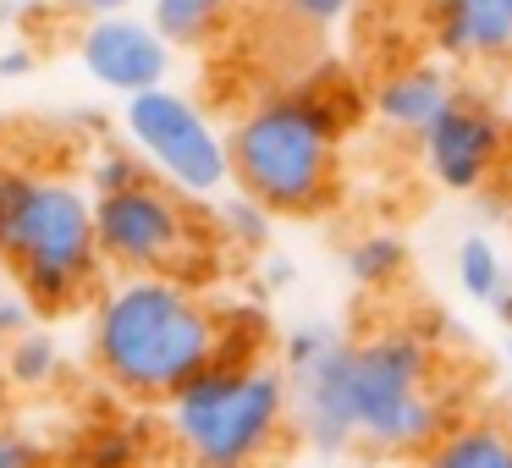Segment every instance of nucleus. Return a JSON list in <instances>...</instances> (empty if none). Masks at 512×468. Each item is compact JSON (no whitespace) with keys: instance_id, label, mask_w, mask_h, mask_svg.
<instances>
[{"instance_id":"f257e3e1","label":"nucleus","mask_w":512,"mask_h":468,"mask_svg":"<svg viewBox=\"0 0 512 468\" xmlns=\"http://www.w3.org/2000/svg\"><path fill=\"white\" fill-rule=\"evenodd\" d=\"M369 116V94L347 67H314L309 78L254 100L232 122V188L270 215H320L336 193L342 138Z\"/></svg>"},{"instance_id":"f03ea898","label":"nucleus","mask_w":512,"mask_h":468,"mask_svg":"<svg viewBox=\"0 0 512 468\" xmlns=\"http://www.w3.org/2000/svg\"><path fill=\"white\" fill-rule=\"evenodd\" d=\"M89 358L111 391L166 402L210 358H221V309L166 270L116 276L89 303Z\"/></svg>"},{"instance_id":"7ed1b4c3","label":"nucleus","mask_w":512,"mask_h":468,"mask_svg":"<svg viewBox=\"0 0 512 468\" xmlns=\"http://www.w3.org/2000/svg\"><path fill=\"white\" fill-rule=\"evenodd\" d=\"M0 270L45 320L89 309L105 287L89 182L34 166H0Z\"/></svg>"},{"instance_id":"20e7f679","label":"nucleus","mask_w":512,"mask_h":468,"mask_svg":"<svg viewBox=\"0 0 512 468\" xmlns=\"http://www.w3.org/2000/svg\"><path fill=\"white\" fill-rule=\"evenodd\" d=\"M292 430V380L259 358H210L166 397V435L188 468H254Z\"/></svg>"},{"instance_id":"39448f33","label":"nucleus","mask_w":512,"mask_h":468,"mask_svg":"<svg viewBox=\"0 0 512 468\" xmlns=\"http://www.w3.org/2000/svg\"><path fill=\"white\" fill-rule=\"evenodd\" d=\"M347 380H353L358 446L380 457H419L457 419L446 369L424 331L386 325V331L353 342L347 347Z\"/></svg>"},{"instance_id":"423d86ee","label":"nucleus","mask_w":512,"mask_h":468,"mask_svg":"<svg viewBox=\"0 0 512 468\" xmlns=\"http://www.w3.org/2000/svg\"><path fill=\"white\" fill-rule=\"evenodd\" d=\"M94 232L100 254L116 276L138 270H166V276L193 281L204 270V237H221L215 221L199 215V199L166 188L160 177H144L122 193H94Z\"/></svg>"},{"instance_id":"0eeeda50","label":"nucleus","mask_w":512,"mask_h":468,"mask_svg":"<svg viewBox=\"0 0 512 468\" xmlns=\"http://www.w3.org/2000/svg\"><path fill=\"white\" fill-rule=\"evenodd\" d=\"M122 138L149 160L166 188L188 193V199H221L232 188V144L215 127V116L204 111L193 94L171 89H144L122 105Z\"/></svg>"},{"instance_id":"6e6552de","label":"nucleus","mask_w":512,"mask_h":468,"mask_svg":"<svg viewBox=\"0 0 512 468\" xmlns=\"http://www.w3.org/2000/svg\"><path fill=\"white\" fill-rule=\"evenodd\" d=\"M347 347L331 325H298L287 336L281 369L292 380V424L314 452L336 457L358 446V419H353V380H347Z\"/></svg>"},{"instance_id":"1a4fd4ad","label":"nucleus","mask_w":512,"mask_h":468,"mask_svg":"<svg viewBox=\"0 0 512 468\" xmlns=\"http://www.w3.org/2000/svg\"><path fill=\"white\" fill-rule=\"evenodd\" d=\"M419 160L446 193H479L496 177L501 155H507V122L501 111L474 89H457L446 100V111L424 127L419 138Z\"/></svg>"},{"instance_id":"9d476101","label":"nucleus","mask_w":512,"mask_h":468,"mask_svg":"<svg viewBox=\"0 0 512 468\" xmlns=\"http://www.w3.org/2000/svg\"><path fill=\"white\" fill-rule=\"evenodd\" d=\"M171 61L177 45L149 23V12H105L78 28V67L105 94L133 100L144 89H160L171 78Z\"/></svg>"},{"instance_id":"9b49d317","label":"nucleus","mask_w":512,"mask_h":468,"mask_svg":"<svg viewBox=\"0 0 512 468\" xmlns=\"http://www.w3.org/2000/svg\"><path fill=\"white\" fill-rule=\"evenodd\" d=\"M430 39L457 67H496L512 56V0H430Z\"/></svg>"},{"instance_id":"f8f14e48","label":"nucleus","mask_w":512,"mask_h":468,"mask_svg":"<svg viewBox=\"0 0 512 468\" xmlns=\"http://www.w3.org/2000/svg\"><path fill=\"white\" fill-rule=\"evenodd\" d=\"M452 94H457V83L441 61H408V67L386 72V78L369 89V116L397 138H419L424 127L446 111Z\"/></svg>"},{"instance_id":"ddd939ff","label":"nucleus","mask_w":512,"mask_h":468,"mask_svg":"<svg viewBox=\"0 0 512 468\" xmlns=\"http://www.w3.org/2000/svg\"><path fill=\"white\" fill-rule=\"evenodd\" d=\"M413 463L419 468H512V430L496 419H452Z\"/></svg>"},{"instance_id":"4468645a","label":"nucleus","mask_w":512,"mask_h":468,"mask_svg":"<svg viewBox=\"0 0 512 468\" xmlns=\"http://www.w3.org/2000/svg\"><path fill=\"white\" fill-rule=\"evenodd\" d=\"M144 12L177 50H199L232 23L237 0H144Z\"/></svg>"},{"instance_id":"2eb2a0df","label":"nucleus","mask_w":512,"mask_h":468,"mask_svg":"<svg viewBox=\"0 0 512 468\" xmlns=\"http://www.w3.org/2000/svg\"><path fill=\"white\" fill-rule=\"evenodd\" d=\"M144 446L149 435L138 430V419H94L67 446V468H138Z\"/></svg>"},{"instance_id":"dca6fc26","label":"nucleus","mask_w":512,"mask_h":468,"mask_svg":"<svg viewBox=\"0 0 512 468\" xmlns=\"http://www.w3.org/2000/svg\"><path fill=\"white\" fill-rule=\"evenodd\" d=\"M347 276L358 281L364 292H386L408 276V243L391 232H369L347 248Z\"/></svg>"},{"instance_id":"f3484780","label":"nucleus","mask_w":512,"mask_h":468,"mask_svg":"<svg viewBox=\"0 0 512 468\" xmlns=\"http://www.w3.org/2000/svg\"><path fill=\"white\" fill-rule=\"evenodd\" d=\"M281 215H270L259 199H248V193L226 188L221 199H215V232H221V243L232 248H265L270 232H276Z\"/></svg>"},{"instance_id":"a211bd4d","label":"nucleus","mask_w":512,"mask_h":468,"mask_svg":"<svg viewBox=\"0 0 512 468\" xmlns=\"http://www.w3.org/2000/svg\"><path fill=\"white\" fill-rule=\"evenodd\" d=\"M457 287L468 292V298L490 303L501 287H507V259H501V248L490 243V237H463L457 243Z\"/></svg>"},{"instance_id":"6ab92c4d","label":"nucleus","mask_w":512,"mask_h":468,"mask_svg":"<svg viewBox=\"0 0 512 468\" xmlns=\"http://www.w3.org/2000/svg\"><path fill=\"white\" fill-rule=\"evenodd\" d=\"M6 375L17 380V386H50V380L61 375V347L50 331H34L28 325L23 336H12L6 342Z\"/></svg>"},{"instance_id":"aec40b11","label":"nucleus","mask_w":512,"mask_h":468,"mask_svg":"<svg viewBox=\"0 0 512 468\" xmlns=\"http://www.w3.org/2000/svg\"><path fill=\"white\" fill-rule=\"evenodd\" d=\"M144 177H155V171H149V160L138 155L133 144H105V149H94V160H89V193H122Z\"/></svg>"},{"instance_id":"412c9836","label":"nucleus","mask_w":512,"mask_h":468,"mask_svg":"<svg viewBox=\"0 0 512 468\" xmlns=\"http://www.w3.org/2000/svg\"><path fill=\"white\" fill-rule=\"evenodd\" d=\"M276 12L303 23V28H336L353 12V0H276Z\"/></svg>"},{"instance_id":"4be33fe9","label":"nucleus","mask_w":512,"mask_h":468,"mask_svg":"<svg viewBox=\"0 0 512 468\" xmlns=\"http://www.w3.org/2000/svg\"><path fill=\"white\" fill-rule=\"evenodd\" d=\"M0 468H56V463H50V452L39 441H28L23 430L0 424Z\"/></svg>"},{"instance_id":"5701e85b","label":"nucleus","mask_w":512,"mask_h":468,"mask_svg":"<svg viewBox=\"0 0 512 468\" xmlns=\"http://www.w3.org/2000/svg\"><path fill=\"white\" fill-rule=\"evenodd\" d=\"M34 314H39V309H34V303H28L17 287H12V292H0V342L23 336L28 325H34Z\"/></svg>"},{"instance_id":"b1692460","label":"nucleus","mask_w":512,"mask_h":468,"mask_svg":"<svg viewBox=\"0 0 512 468\" xmlns=\"http://www.w3.org/2000/svg\"><path fill=\"white\" fill-rule=\"evenodd\" d=\"M61 6H72L83 17H105V12H138L144 0H61Z\"/></svg>"},{"instance_id":"393cba45","label":"nucleus","mask_w":512,"mask_h":468,"mask_svg":"<svg viewBox=\"0 0 512 468\" xmlns=\"http://www.w3.org/2000/svg\"><path fill=\"white\" fill-rule=\"evenodd\" d=\"M28 67H34V56H28V50H6V56H0V78H23Z\"/></svg>"},{"instance_id":"a878e982","label":"nucleus","mask_w":512,"mask_h":468,"mask_svg":"<svg viewBox=\"0 0 512 468\" xmlns=\"http://www.w3.org/2000/svg\"><path fill=\"white\" fill-rule=\"evenodd\" d=\"M490 309H496V314H501V320H507V325H512V287H501V292H496V298H490Z\"/></svg>"},{"instance_id":"bb28decb","label":"nucleus","mask_w":512,"mask_h":468,"mask_svg":"<svg viewBox=\"0 0 512 468\" xmlns=\"http://www.w3.org/2000/svg\"><path fill=\"white\" fill-rule=\"evenodd\" d=\"M6 12H12V0H0V17H6Z\"/></svg>"},{"instance_id":"cd10ccee","label":"nucleus","mask_w":512,"mask_h":468,"mask_svg":"<svg viewBox=\"0 0 512 468\" xmlns=\"http://www.w3.org/2000/svg\"><path fill=\"white\" fill-rule=\"evenodd\" d=\"M254 468H265V463H254Z\"/></svg>"}]
</instances>
